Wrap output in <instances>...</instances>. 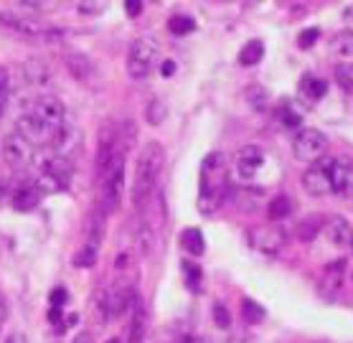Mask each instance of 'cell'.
<instances>
[{
    "mask_svg": "<svg viewBox=\"0 0 353 343\" xmlns=\"http://www.w3.org/2000/svg\"><path fill=\"white\" fill-rule=\"evenodd\" d=\"M107 343H122V338H110Z\"/></svg>",
    "mask_w": 353,
    "mask_h": 343,
    "instance_id": "c3c4849f",
    "label": "cell"
},
{
    "mask_svg": "<svg viewBox=\"0 0 353 343\" xmlns=\"http://www.w3.org/2000/svg\"><path fill=\"white\" fill-rule=\"evenodd\" d=\"M330 54L333 56H353V31H338L330 39Z\"/></svg>",
    "mask_w": 353,
    "mask_h": 343,
    "instance_id": "d4e9b609",
    "label": "cell"
},
{
    "mask_svg": "<svg viewBox=\"0 0 353 343\" xmlns=\"http://www.w3.org/2000/svg\"><path fill=\"white\" fill-rule=\"evenodd\" d=\"M303 186H305V191L315 199H323V196H328L330 193V176H328V158L323 155L318 163L305 170V176H303Z\"/></svg>",
    "mask_w": 353,
    "mask_h": 343,
    "instance_id": "30bf717a",
    "label": "cell"
},
{
    "mask_svg": "<svg viewBox=\"0 0 353 343\" xmlns=\"http://www.w3.org/2000/svg\"><path fill=\"white\" fill-rule=\"evenodd\" d=\"M33 188L39 191V196H48V193H59L64 191L66 186L61 181H57L54 176H48V173H41L36 181H33Z\"/></svg>",
    "mask_w": 353,
    "mask_h": 343,
    "instance_id": "f1b7e54d",
    "label": "cell"
},
{
    "mask_svg": "<svg viewBox=\"0 0 353 343\" xmlns=\"http://www.w3.org/2000/svg\"><path fill=\"white\" fill-rule=\"evenodd\" d=\"M3 158L8 163L10 168H28L33 163V145L26 143L23 137L18 135V133H10L6 140H3Z\"/></svg>",
    "mask_w": 353,
    "mask_h": 343,
    "instance_id": "ba28073f",
    "label": "cell"
},
{
    "mask_svg": "<svg viewBox=\"0 0 353 343\" xmlns=\"http://www.w3.org/2000/svg\"><path fill=\"white\" fill-rule=\"evenodd\" d=\"M64 297H66V293L61 288L59 290H54V295H51V300H54V308H59V305L64 303Z\"/></svg>",
    "mask_w": 353,
    "mask_h": 343,
    "instance_id": "ee69618b",
    "label": "cell"
},
{
    "mask_svg": "<svg viewBox=\"0 0 353 343\" xmlns=\"http://www.w3.org/2000/svg\"><path fill=\"white\" fill-rule=\"evenodd\" d=\"M28 115H33L36 120L46 122L48 128H61L66 120V110L64 104H61V99H57V97L51 95H41L36 102H33V110L28 112Z\"/></svg>",
    "mask_w": 353,
    "mask_h": 343,
    "instance_id": "9c48e42d",
    "label": "cell"
},
{
    "mask_svg": "<svg viewBox=\"0 0 353 343\" xmlns=\"http://www.w3.org/2000/svg\"><path fill=\"white\" fill-rule=\"evenodd\" d=\"M8 87H10V74L6 66H0V95H6Z\"/></svg>",
    "mask_w": 353,
    "mask_h": 343,
    "instance_id": "60d3db41",
    "label": "cell"
},
{
    "mask_svg": "<svg viewBox=\"0 0 353 343\" xmlns=\"http://www.w3.org/2000/svg\"><path fill=\"white\" fill-rule=\"evenodd\" d=\"M0 28L3 31H10L21 36V39H28V41H59L64 33L57 31V28H48V26L39 23L33 16H21V13H10V10H3L0 13Z\"/></svg>",
    "mask_w": 353,
    "mask_h": 343,
    "instance_id": "3957f363",
    "label": "cell"
},
{
    "mask_svg": "<svg viewBox=\"0 0 353 343\" xmlns=\"http://www.w3.org/2000/svg\"><path fill=\"white\" fill-rule=\"evenodd\" d=\"M318 36H321V31L318 28H305V31L300 33V39H297V46L300 48H310L318 41Z\"/></svg>",
    "mask_w": 353,
    "mask_h": 343,
    "instance_id": "74e56055",
    "label": "cell"
},
{
    "mask_svg": "<svg viewBox=\"0 0 353 343\" xmlns=\"http://www.w3.org/2000/svg\"><path fill=\"white\" fill-rule=\"evenodd\" d=\"M163 166H165V148L161 143L145 145L137 155L135 181H132V204H135V208L145 206V201L153 196Z\"/></svg>",
    "mask_w": 353,
    "mask_h": 343,
    "instance_id": "6da1fadb",
    "label": "cell"
},
{
    "mask_svg": "<svg viewBox=\"0 0 353 343\" xmlns=\"http://www.w3.org/2000/svg\"><path fill=\"white\" fill-rule=\"evenodd\" d=\"M267 214L272 222H280V219H288L292 214V201L288 196H277V199L270 201V208H267Z\"/></svg>",
    "mask_w": 353,
    "mask_h": 343,
    "instance_id": "83f0119b",
    "label": "cell"
},
{
    "mask_svg": "<svg viewBox=\"0 0 353 343\" xmlns=\"http://www.w3.org/2000/svg\"><path fill=\"white\" fill-rule=\"evenodd\" d=\"M143 3H137V0H128V3H125V13H128L130 18H137L140 16V13H143Z\"/></svg>",
    "mask_w": 353,
    "mask_h": 343,
    "instance_id": "ab89813d",
    "label": "cell"
},
{
    "mask_svg": "<svg viewBox=\"0 0 353 343\" xmlns=\"http://www.w3.org/2000/svg\"><path fill=\"white\" fill-rule=\"evenodd\" d=\"M259 199H262V191H257V188H239V193H236V206L244 208V211H257Z\"/></svg>",
    "mask_w": 353,
    "mask_h": 343,
    "instance_id": "f546056e",
    "label": "cell"
},
{
    "mask_svg": "<svg viewBox=\"0 0 353 343\" xmlns=\"http://www.w3.org/2000/svg\"><path fill=\"white\" fill-rule=\"evenodd\" d=\"M325 150H328V137L315 128L300 130L295 135V140H292V153L303 163H318L325 155Z\"/></svg>",
    "mask_w": 353,
    "mask_h": 343,
    "instance_id": "5b68a950",
    "label": "cell"
},
{
    "mask_svg": "<svg viewBox=\"0 0 353 343\" xmlns=\"http://www.w3.org/2000/svg\"><path fill=\"white\" fill-rule=\"evenodd\" d=\"M351 249H353V239H351Z\"/></svg>",
    "mask_w": 353,
    "mask_h": 343,
    "instance_id": "681fc988",
    "label": "cell"
},
{
    "mask_svg": "<svg viewBox=\"0 0 353 343\" xmlns=\"http://www.w3.org/2000/svg\"><path fill=\"white\" fill-rule=\"evenodd\" d=\"M6 315V300H3V293H0V318Z\"/></svg>",
    "mask_w": 353,
    "mask_h": 343,
    "instance_id": "bcb514c9",
    "label": "cell"
},
{
    "mask_svg": "<svg viewBox=\"0 0 353 343\" xmlns=\"http://www.w3.org/2000/svg\"><path fill=\"white\" fill-rule=\"evenodd\" d=\"M16 6L21 10H26V13H41L43 10V3H31V0L28 3H16Z\"/></svg>",
    "mask_w": 353,
    "mask_h": 343,
    "instance_id": "b9f144b4",
    "label": "cell"
},
{
    "mask_svg": "<svg viewBox=\"0 0 353 343\" xmlns=\"http://www.w3.org/2000/svg\"><path fill=\"white\" fill-rule=\"evenodd\" d=\"M252 244H254L259 252L274 257V255H280L282 244H285V234H282L277 226H259V229L252 232Z\"/></svg>",
    "mask_w": 353,
    "mask_h": 343,
    "instance_id": "4fadbf2b",
    "label": "cell"
},
{
    "mask_svg": "<svg viewBox=\"0 0 353 343\" xmlns=\"http://www.w3.org/2000/svg\"><path fill=\"white\" fill-rule=\"evenodd\" d=\"M241 318L247 320V323H252V326H257V323H262L265 320V311L259 308L254 300H241Z\"/></svg>",
    "mask_w": 353,
    "mask_h": 343,
    "instance_id": "4dcf8cb0",
    "label": "cell"
},
{
    "mask_svg": "<svg viewBox=\"0 0 353 343\" xmlns=\"http://www.w3.org/2000/svg\"><path fill=\"white\" fill-rule=\"evenodd\" d=\"M155 59H158V41L153 36H140L130 43L128 51V74L132 79H145L153 72Z\"/></svg>",
    "mask_w": 353,
    "mask_h": 343,
    "instance_id": "277c9868",
    "label": "cell"
},
{
    "mask_svg": "<svg viewBox=\"0 0 353 343\" xmlns=\"http://www.w3.org/2000/svg\"><path fill=\"white\" fill-rule=\"evenodd\" d=\"M77 10H79L81 16H99V13L105 10V3H92V0H87V3H77Z\"/></svg>",
    "mask_w": 353,
    "mask_h": 343,
    "instance_id": "8d00e7d4",
    "label": "cell"
},
{
    "mask_svg": "<svg viewBox=\"0 0 353 343\" xmlns=\"http://www.w3.org/2000/svg\"><path fill=\"white\" fill-rule=\"evenodd\" d=\"M161 72H163V77H173V72H176V64L173 61H163V66H161Z\"/></svg>",
    "mask_w": 353,
    "mask_h": 343,
    "instance_id": "7bdbcfd3",
    "label": "cell"
},
{
    "mask_svg": "<svg viewBox=\"0 0 353 343\" xmlns=\"http://www.w3.org/2000/svg\"><path fill=\"white\" fill-rule=\"evenodd\" d=\"M145 333H148V311L140 297H135V303L130 308V320H128V343H143Z\"/></svg>",
    "mask_w": 353,
    "mask_h": 343,
    "instance_id": "9a60e30c",
    "label": "cell"
},
{
    "mask_svg": "<svg viewBox=\"0 0 353 343\" xmlns=\"http://www.w3.org/2000/svg\"><path fill=\"white\" fill-rule=\"evenodd\" d=\"M262 56H265V43L262 41H249L244 43V48L239 51V64L241 66H254L262 61Z\"/></svg>",
    "mask_w": 353,
    "mask_h": 343,
    "instance_id": "7402d4cb",
    "label": "cell"
},
{
    "mask_svg": "<svg viewBox=\"0 0 353 343\" xmlns=\"http://www.w3.org/2000/svg\"><path fill=\"white\" fill-rule=\"evenodd\" d=\"M325 234H328V239L333 242L336 247H345V244H351V239H353L351 226H348V222L341 219V216H333V219L325 222Z\"/></svg>",
    "mask_w": 353,
    "mask_h": 343,
    "instance_id": "d6986e66",
    "label": "cell"
},
{
    "mask_svg": "<svg viewBox=\"0 0 353 343\" xmlns=\"http://www.w3.org/2000/svg\"><path fill=\"white\" fill-rule=\"evenodd\" d=\"M297 92H300V97H303L305 102L315 104L325 97V92H328V81L321 79V77H313V74H305V77L300 79V84H297Z\"/></svg>",
    "mask_w": 353,
    "mask_h": 343,
    "instance_id": "ac0fdd59",
    "label": "cell"
},
{
    "mask_svg": "<svg viewBox=\"0 0 353 343\" xmlns=\"http://www.w3.org/2000/svg\"><path fill=\"white\" fill-rule=\"evenodd\" d=\"M64 64L69 69L74 79L81 81V84H87L92 77H94V64H92V59L87 54H79V51H72V54L64 56Z\"/></svg>",
    "mask_w": 353,
    "mask_h": 343,
    "instance_id": "2e32d148",
    "label": "cell"
},
{
    "mask_svg": "<svg viewBox=\"0 0 353 343\" xmlns=\"http://www.w3.org/2000/svg\"><path fill=\"white\" fill-rule=\"evenodd\" d=\"M94 311H97V318H99V323H110L112 320V315H110V303H107V290H97L94 293Z\"/></svg>",
    "mask_w": 353,
    "mask_h": 343,
    "instance_id": "1f68e13d",
    "label": "cell"
},
{
    "mask_svg": "<svg viewBox=\"0 0 353 343\" xmlns=\"http://www.w3.org/2000/svg\"><path fill=\"white\" fill-rule=\"evenodd\" d=\"M21 74H23V81H28L33 87H43V84H48V79H51L46 64L39 61V59H28L26 64H21Z\"/></svg>",
    "mask_w": 353,
    "mask_h": 343,
    "instance_id": "ffe728a7",
    "label": "cell"
},
{
    "mask_svg": "<svg viewBox=\"0 0 353 343\" xmlns=\"http://www.w3.org/2000/svg\"><path fill=\"white\" fill-rule=\"evenodd\" d=\"M183 272L188 275L191 288H199V285H201V270H199V267H196L193 262H183Z\"/></svg>",
    "mask_w": 353,
    "mask_h": 343,
    "instance_id": "f35d334b",
    "label": "cell"
},
{
    "mask_svg": "<svg viewBox=\"0 0 353 343\" xmlns=\"http://www.w3.org/2000/svg\"><path fill=\"white\" fill-rule=\"evenodd\" d=\"M165 117H168V104L163 102L161 97L150 99L148 110H145V120H148V125L158 128V125H163V120H165Z\"/></svg>",
    "mask_w": 353,
    "mask_h": 343,
    "instance_id": "484cf974",
    "label": "cell"
},
{
    "mask_svg": "<svg viewBox=\"0 0 353 343\" xmlns=\"http://www.w3.org/2000/svg\"><path fill=\"white\" fill-rule=\"evenodd\" d=\"M81 145V137L79 133L74 128H69V125H61V128H57V133H54V140H51V148H54V155H61V158H69L74 160L72 155L77 153V148Z\"/></svg>",
    "mask_w": 353,
    "mask_h": 343,
    "instance_id": "5bb4252c",
    "label": "cell"
},
{
    "mask_svg": "<svg viewBox=\"0 0 353 343\" xmlns=\"http://www.w3.org/2000/svg\"><path fill=\"white\" fill-rule=\"evenodd\" d=\"M224 204V181L221 178H206L201 176V193H199V208L201 214H214Z\"/></svg>",
    "mask_w": 353,
    "mask_h": 343,
    "instance_id": "8fae6325",
    "label": "cell"
},
{
    "mask_svg": "<svg viewBox=\"0 0 353 343\" xmlns=\"http://www.w3.org/2000/svg\"><path fill=\"white\" fill-rule=\"evenodd\" d=\"M41 173H48V176H54L64 186H69L72 184V176H74V160L61 158V155H51L48 160H43Z\"/></svg>",
    "mask_w": 353,
    "mask_h": 343,
    "instance_id": "e0dca14e",
    "label": "cell"
},
{
    "mask_svg": "<svg viewBox=\"0 0 353 343\" xmlns=\"http://www.w3.org/2000/svg\"><path fill=\"white\" fill-rule=\"evenodd\" d=\"M6 95H0V120H3V110H6V99H3Z\"/></svg>",
    "mask_w": 353,
    "mask_h": 343,
    "instance_id": "7dc6e473",
    "label": "cell"
},
{
    "mask_svg": "<svg viewBox=\"0 0 353 343\" xmlns=\"http://www.w3.org/2000/svg\"><path fill=\"white\" fill-rule=\"evenodd\" d=\"M328 176H330V193L341 199L353 196V163L345 158H328Z\"/></svg>",
    "mask_w": 353,
    "mask_h": 343,
    "instance_id": "8992f818",
    "label": "cell"
},
{
    "mask_svg": "<svg viewBox=\"0 0 353 343\" xmlns=\"http://www.w3.org/2000/svg\"><path fill=\"white\" fill-rule=\"evenodd\" d=\"M168 31L173 36H188V33L196 31V21L191 16H185V13H176V16H170L168 21Z\"/></svg>",
    "mask_w": 353,
    "mask_h": 343,
    "instance_id": "4316f807",
    "label": "cell"
},
{
    "mask_svg": "<svg viewBox=\"0 0 353 343\" xmlns=\"http://www.w3.org/2000/svg\"><path fill=\"white\" fill-rule=\"evenodd\" d=\"M262 166H265V153L259 150L257 145H247L236 153V176L241 181H252Z\"/></svg>",
    "mask_w": 353,
    "mask_h": 343,
    "instance_id": "7c38bea8",
    "label": "cell"
},
{
    "mask_svg": "<svg viewBox=\"0 0 353 343\" xmlns=\"http://www.w3.org/2000/svg\"><path fill=\"white\" fill-rule=\"evenodd\" d=\"M277 117H280L282 125H288V128H297V125H300V120H303V117H300V115H297V112L292 110L288 102H285L280 110H277Z\"/></svg>",
    "mask_w": 353,
    "mask_h": 343,
    "instance_id": "e575fe53",
    "label": "cell"
},
{
    "mask_svg": "<svg viewBox=\"0 0 353 343\" xmlns=\"http://www.w3.org/2000/svg\"><path fill=\"white\" fill-rule=\"evenodd\" d=\"M181 244H183V249L191 257H201L203 255V249H206V244H203V234H201L199 229H185V232L181 234Z\"/></svg>",
    "mask_w": 353,
    "mask_h": 343,
    "instance_id": "603a6c76",
    "label": "cell"
},
{
    "mask_svg": "<svg viewBox=\"0 0 353 343\" xmlns=\"http://www.w3.org/2000/svg\"><path fill=\"white\" fill-rule=\"evenodd\" d=\"M214 323H216L219 328H229V326H232V315H229V311H226L224 303L214 305Z\"/></svg>",
    "mask_w": 353,
    "mask_h": 343,
    "instance_id": "d590c367",
    "label": "cell"
},
{
    "mask_svg": "<svg viewBox=\"0 0 353 343\" xmlns=\"http://www.w3.org/2000/svg\"><path fill=\"white\" fill-rule=\"evenodd\" d=\"M16 133L31 145H51L57 128H48L46 122L36 120L33 115H21L16 122Z\"/></svg>",
    "mask_w": 353,
    "mask_h": 343,
    "instance_id": "52a82bcc",
    "label": "cell"
},
{
    "mask_svg": "<svg viewBox=\"0 0 353 343\" xmlns=\"http://www.w3.org/2000/svg\"><path fill=\"white\" fill-rule=\"evenodd\" d=\"M10 201H13V208H18V211H33V208L39 206L41 196L33 186H21V188L10 196Z\"/></svg>",
    "mask_w": 353,
    "mask_h": 343,
    "instance_id": "44dd1931",
    "label": "cell"
},
{
    "mask_svg": "<svg viewBox=\"0 0 353 343\" xmlns=\"http://www.w3.org/2000/svg\"><path fill=\"white\" fill-rule=\"evenodd\" d=\"M6 343H28V338H26L23 333H10L8 338H6Z\"/></svg>",
    "mask_w": 353,
    "mask_h": 343,
    "instance_id": "f6af8a7d",
    "label": "cell"
},
{
    "mask_svg": "<svg viewBox=\"0 0 353 343\" xmlns=\"http://www.w3.org/2000/svg\"><path fill=\"white\" fill-rule=\"evenodd\" d=\"M323 229V216H307L297 226V239L300 242H313Z\"/></svg>",
    "mask_w": 353,
    "mask_h": 343,
    "instance_id": "cb8c5ba5",
    "label": "cell"
},
{
    "mask_svg": "<svg viewBox=\"0 0 353 343\" xmlns=\"http://www.w3.org/2000/svg\"><path fill=\"white\" fill-rule=\"evenodd\" d=\"M97 252H99V247L84 244V247L77 252V257H74V264H77V267H92V264L97 262Z\"/></svg>",
    "mask_w": 353,
    "mask_h": 343,
    "instance_id": "d6a6232c",
    "label": "cell"
},
{
    "mask_svg": "<svg viewBox=\"0 0 353 343\" xmlns=\"http://www.w3.org/2000/svg\"><path fill=\"white\" fill-rule=\"evenodd\" d=\"M336 79H338V84L345 89V92H351V95H353V64L336 66Z\"/></svg>",
    "mask_w": 353,
    "mask_h": 343,
    "instance_id": "836d02e7",
    "label": "cell"
},
{
    "mask_svg": "<svg viewBox=\"0 0 353 343\" xmlns=\"http://www.w3.org/2000/svg\"><path fill=\"white\" fill-rule=\"evenodd\" d=\"M125 153H128V145H122L117 140V148H114V155L110 160V166L105 168L102 173V188H105V208L112 211V208L120 206L122 196H125Z\"/></svg>",
    "mask_w": 353,
    "mask_h": 343,
    "instance_id": "7a4b0ae2",
    "label": "cell"
}]
</instances>
